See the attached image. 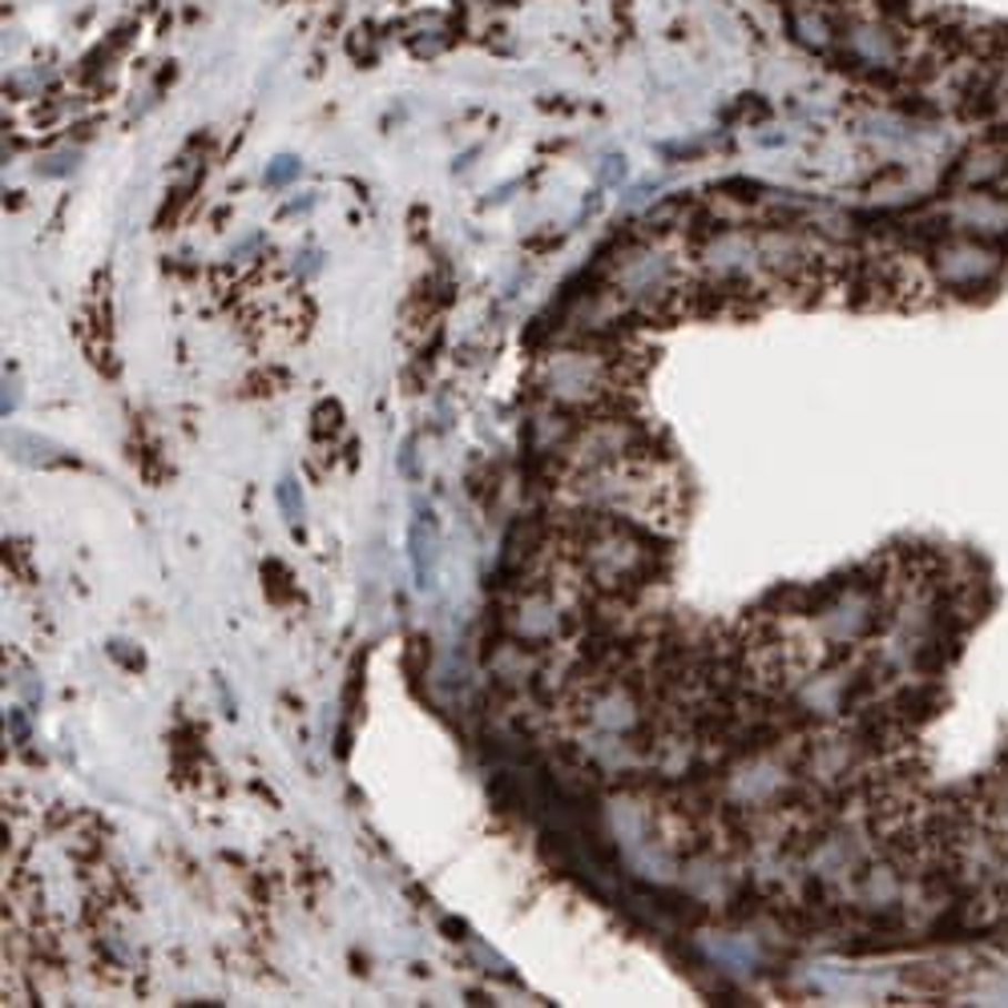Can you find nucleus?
I'll use <instances>...</instances> for the list:
<instances>
[{"instance_id": "6", "label": "nucleus", "mask_w": 1008, "mask_h": 1008, "mask_svg": "<svg viewBox=\"0 0 1008 1008\" xmlns=\"http://www.w3.org/2000/svg\"><path fill=\"white\" fill-rule=\"evenodd\" d=\"M339 428H344V408L335 399H323L315 408V440H332L339 436Z\"/></svg>"}, {"instance_id": "1", "label": "nucleus", "mask_w": 1008, "mask_h": 1008, "mask_svg": "<svg viewBox=\"0 0 1008 1008\" xmlns=\"http://www.w3.org/2000/svg\"><path fill=\"white\" fill-rule=\"evenodd\" d=\"M843 49H847V57H852L855 65H867V69H899V61H904L899 33L887 21H879V17H855V21H847Z\"/></svg>"}, {"instance_id": "3", "label": "nucleus", "mask_w": 1008, "mask_h": 1008, "mask_svg": "<svg viewBox=\"0 0 1008 1008\" xmlns=\"http://www.w3.org/2000/svg\"><path fill=\"white\" fill-rule=\"evenodd\" d=\"M956 226L976 234H1005L1008 231V202L992 194H965L953 211Z\"/></svg>"}, {"instance_id": "7", "label": "nucleus", "mask_w": 1008, "mask_h": 1008, "mask_svg": "<svg viewBox=\"0 0 1008 1008\" xmlns=\"http://www.w3.org/2000/svg\"><path fill=\"white\" fill-rule=\"evenodd\" d=\"M428 662H432V642H428V638H411V645H408V674L420 678L424 665H428Z\"/></svg>"}, {"instance_id": "2", "label": "nucleus", "mask_w": 1008, "mask_h": 1008, "mask_svg": "<svg viewBox=\"0 0 1008 1008\" xmlns=\"http://www.w3.org/2000/svg\"><path fill=\"white\" fill-rule=\"evenodd\" d=\"M997 266L1000 258L985 243H976V238H953V243L940 246L936 258H931L936 278L948 283V287H976L988 275H997Z\"/></svg>"}, {"instance_id": "8", "label": "nucleus", "mask_w": 1008, "mask_h": 1008, "mask_svg": "<svg viewBox=\"0 0 1008 1008\" xmlns=\"http://www.w3.org/2000/svg\"><path fill=\"white\" fill-rule=\"evenodd\" d=\"M291 170H295V162H291V157H283V166H275V174H271V182H283V177H287Z\"/></svg>"}, {"instance_id": "5", "label": "nucleus", "mask_w": 1008, "mask_h": 1008, "mask_svg": "<svg viewBox=\"0 0 1008 1008\" xmlns=\"http://www.w3.org/2000/svg\"><path fill=\"white\" fill-rule=\"evenodd\" d=\"M263 589H266V598L275 601V605H283V601H291L299 589L291 586V573H287V566H278V561H266L263 566Z\"/></svg>"}, {"instance_id": "4", "label": "nucleus", "mask_w": 1008, "mask_h": 1008, "mask_svg": "<svg viewBox=\"0 0 1008 1008\" xmlns=\"http://www.w3.org/2000/svg\"><path fill=\"white\" fill-rule=\"evenodd\" d=\"M791 33H795L803 44H811V49H827V44L835 41L832 21H827L819 9H795L791 12Z\"/></svg>"}]
</instances>
